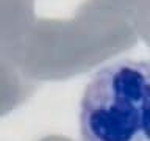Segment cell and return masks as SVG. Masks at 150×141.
Here are the masks:
<instances>
[{
  "mask_svg": "<svg viewBox=\"0 0 150 141\" xmlns=\"http://www.w3.org/2000/svg\"><path fill=\"white\" fill-rule=\"evenodd\" d=\"M81 141H150V60L103 66L80 102Z\"/></svg>",
  "mask_w": 150,
  "mask_h": 141,
  "instance_id": "obj_1",
  "label": "cell"
},
{
  "mask_svg": "<svg viewBox=\"0 0 150 141\" xmlns=\"http://www.w3.org/2000/svg\"><path fill=\"white\" fill-rule=\"evenodd\" d=\"M41 141H70L67 138H63V136H49V138H44Z\"/></svg>",
  "mask_w": 150,
  "mask_h": 141,
  "instance_id": "obj_2",
  "label": "cell"
}]
</instances>
